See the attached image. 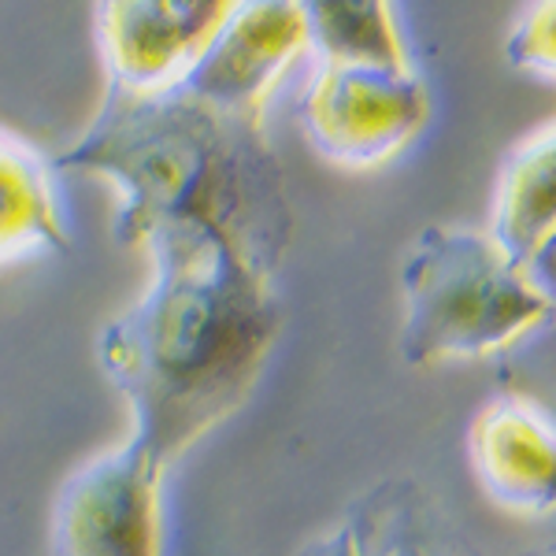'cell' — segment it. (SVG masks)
<instances>
[{
	"label": "cell",
	"mask_w": 556,
	"mask_h": 556,
	"mask_svg": "<svg viewBox=\"0 0 556 556\" xmlns=\"http://www.w3.org/2000/svg\"><path fill=\"white\" fill-rule=\"evenodd\" d=\"M523 275L531 278V286L542 293L549 312H556V230L534 249V256L523 264Z\"/></svg>",
	"instance_id": "cell-13"
},
{
	"label": "cell",
	"mask_w": 556,
	"mask_h": 556,
	"mask_svg": "<svg viewBox=\"0 0 556 556\" xmlns=\"http://www.w3.org/2000/svg\"><path fill=\"white\" fill-rule=\"evenodd\" d=\"M508 64L531 75L556 78V0H531L505 41Z\"/></svg>",
	"instance_id": "cell-12"
},
{
	"label": "cell",
	"mask_w": 556,
	"mask_h": 556,
	"mask_svg": "<svg viewBox=\"0 0 556 556\" xmlns=\"http://www.w3.org/2000/svg\"><path fill=\"white\" fill-rule=\"evenodd\" d=\"M523 556H556V542L542 545V549H534V553H523Z\"/></svg>",
	"instance_id": "cell-15"
},
{
	"label": "cell",
	"mask_w": 556,
	"mask_h": 556,
	"mask_svg": "<svg viewBox=\"0 0 556 556\" xmlns=\"http://www.w3.org/2000/svg\"><path fill=\"white\" fill-rule=\"evenodd\" d=\"M556 230V123L527 138L497 182L493 241L513 264L523 267Z\"/></svg>",
	"instance_id": "cell-10"
},
{
	"label": "cell",
	"mask_w": 556,
	"mask_h": 556,
	"mask_svg": "<svg viewBox=\"0 0 556 556\" xmlns=\"http://www.w3.org/2000/svg\"><path fill=\"white\" fill-rule=\"evenodd\" d=\"M235 0H93V38L108 86H175Z\"/></svg>",
	"instance_id": "cell-7"
},
{
	"label": "cell",
	"mask_w": 556,
	"mask_h": 556,
	"mask_svg": "<svg viewBox=\"0 0 556 556\" xmlns=\"http://www.w3.org/2000/svg\"><path fill=\"white\" fill-rule=\"evenodd\" d=\"M152 278L97 338V361L134 416V442L172 468L245 405L282 330L271 275L223 241L149 249Z\"/></svg>",
	"instance_id": "cell-2"
},
{
	"label": "cell",
	"mask_w": 556,
	"mask_h": 556,
	"mask_svg": "<svg viewBox=\"0 0 556 556\" xmlns=\"http://www.w3.org/2000/svg\"><path fill=\"white\" fill-rule=\"evenodd\" d=\"M64 249L67 223L49 160L20 134L0 127V267Z\"/></svg>",
	"instance_id": "cell-9"
},
{
	"label": "cell",
	"mask_w": 556,
	"mask_h": 556,
	"mask_svg": "<svg viewBox=\"0 0 556 556\" xmlns=\"http://www.w3.org/2000/svg\"><path fill=\"white\" fill-rule=\"evenodd\" d=\"M298 556H364V545L353 523H338L330 531L308 538L298 549Z\"/></svg>",
	"instance_id": "cell-14"
},
{
	"label": "cell",
	"mask_w": 556,
	"mask_h": 556,
	"mask_svg": "<svg viewBox=\"0 0 556 556\" xmlns=\"http://www.w3.org/2000/svg\"><path fill=\"white\" fill-rule=\"evenodd\" d=\"M319 56H356L408 64L390 0H301Z\"/></svg>",
	"instance_id": "cell-11"
},
{
	"label": "cell",
	"mask_w": 556,
	"mask_h": 556,
	"mask_svg": "<svg viewBox=\"0 0 556 556\" xmlns=\"http://www.w3.org/2000/svg\"><path fill=\"white\" fill-rule=\"evenodd\" d=\"M298 115L304 138L323 160L379 167L427 127L430 97L408 64L319 56Z\"/></svg>",
	"instance_id": "cell-4"
},
{
	"label": "cell",
	"mask_w": 556,
	"mask_h": 556,
	"mask_svg": "<svg viewBox=\"0 0 556 556\" xmlns=\"http://www.w3.org/2000/svg\"><path fill=\"white\" fill-rule=\"evenodd\" d=\"M401 290V356L412 367L493 356L553 316L523 267L464 227H427L412 241Z\"/></svg>",
	"instance_id": "cell-3"
},
{
	"label": "cell",
	"mask_w": 556,
	"mask_h": 556,
	"mask_svg": "<svg viewBox=\"0 0 556 556\" xmlns=\"http://www.w3.org/2000/svg\"><path fill=\"white\" fill-rule=\"evenodd\" d=\"M304 49L312 26L301 0H235L178 86L227 112L264 115L275 83Z\"/></svg>",
	"instance_id": "cell-6"
},
{
	"label": "cell",
	"mask_w": 556,
	"mask_h": 556,
	"mask_svg": "<svg viewBox=\"0 0 556 556\" xmlns=\"http://www.w3.org/2000/svg\"><path fill=\"white\" fill-rule=\"evenodd\" d=\"M56 164L112 186L119 197L112 235L127 249L208 238L271 278L290 249L293 208L264 115L215 108L178 83L108 86L104 104Z\"/></svg>",
	"instance_id": "cell-1"
},
{
	"label": "cell",
	"mask_w": 556,
	"mask_h": 556,
	"mask_svg": "<svg viewBox=\"0 0 556 556\" xmlns=\"http://www.w3.org/2000/svg\"><path fill=\"white\" fill-rule=\"evenodd\" d=\"M471 468L497 505L523 516L556 513V419L527 397H497L475 416Z\"/></svg>",
	"instance_id": "cell-8"
},
{
	"label": "cell",
	"mask_w": 556,
	"mask_h": 556,
	"mask_svg": "<svg viewBox=\"0 0 556 556\" xmlns=\"http://www.w3.org/2000/svg\"><path fill=\"white\" fill-rule=\"evenodd\" d=\"M164 475L134 438L86 460L52 505V556H164Z\"/></svg>",
	"instance_id": "cell-5"
}]
</instances>
